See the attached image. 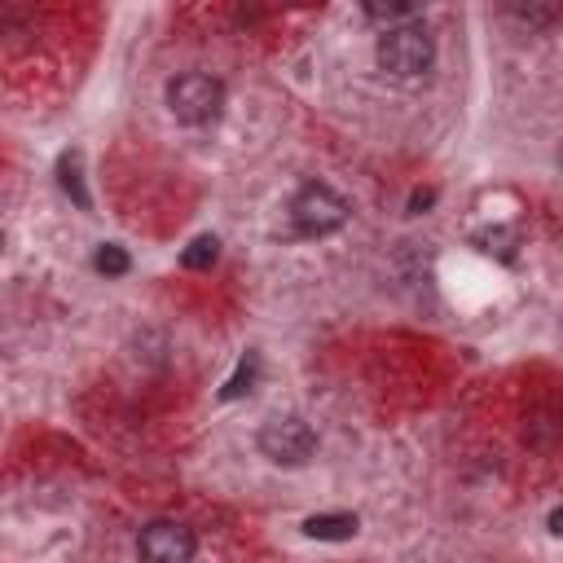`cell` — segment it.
I'll return each mask as SVG.
<instances>
[{
	"label": "cell",
	"instance_id": "cell-7",
	"mask_svg": "<svg viewBox=\"0 0 563 563\" xmlns=\"http://www.w3.org/2000/svg\"><path fill=\"white\" fill-rule=\"evenodd\" d=\"M220 260V238L216 233H202V238H194L185 251H180V264L189 268V273H202V268H211Z\"/></svg>",
	"mask_w": 563,
	"mask_h": 563
},
{
	"label": "cell",
	"instance_id": "cell-11",
	"mask_svg": "<svg viewBox=\"0 0 563 563\" xmlns=\"http://www.w3.org/2000/svg\"><path fill=\"white\" fill-rule=\"evenodd\" d=\"M365 13L378 18V22H387V26H400V22H413L418 18V4H405V0H396V4H365Z\"/></svg>",
	"mask_w": 563,
	"mask_h": 563
},
{
	"label": "cell",
	"instance_id": "cell-13",
	"mask_svg": "<svg viewBox=\"0 0 563 563\" xmlns=\"http://www.w3.org/2000/svg\"><path fill=\"white\" fill-rule=\"evenodd\" d=\"M550 532H554V537H563V506L550 515Z\"/></svg>",
	"mask_w": 563,
	"mask_h": 563
},
{
	"label": "cell",
	"instance_id": "cell-9",
	"mask_svg": "<svg viewBox=\"0 0 563 563\" xmlns=\"http://www.w3.org/2000/svg\"><path fill=\"white\" fill-rule=\"evenodd\" d=\"M92 268H97L101 277H123V273L132 268V260H128V251H123L119 242H101L97 255H92Z\"/></svg>",
	"mask_w": 563,
	"mask_h": 563
},
{
	"label": "cell",
	"instance_id": "cell-5",
	"mask_svg": "<svg viewBox=\"0 0 563 563\" xmlns=\"http://www.w3.org/2000/svg\"><path fill=\"white\" fill-rule=\"evenodd\" d=\"M194 550H198L194 528H185V523H176V519H154V523H145L141 537H136V554H141L145 563H189Z\"/></svg>",
	"mask_w": 563,
	"mask_h": 563
},
{
	"label": "cell",
	"instance_id": "cell-10",
	"mask_svg": "<svg viewBox=\"0 0 563 563\" xmlns=\"http://www.w3.org/2000/svg\"><path fill=\"white\" fill-rule=\"evenodd\" d=\"M57 172H62V189H66V194H70L79 207H88L92 198H88V189H84V180H79V154H62Z\"/></svg>",
	"mask_w": 563,
	"mask_h": 563
},
{
	"label": "cell",
	"instance_id": "cell-8",
	"mask_svg": "<svg viewBox=\"0 0 563 563\" xmlns=\"http://www.w3.org/2000/svg\"><path fill=\"white\" fill-rule=\"evenodd\" d=\"M255 378H260V356H255V352H246V356L238 361L233 378L220 387V400H238V396H246V391L255 387Z\"/></svg>",
	"mask_w": 563,
	"mask_h": 563
},
{
	"label": "cell",
	"instance_id": "cell-3",
	"mask_svg": "<svg viewBox=\"0 0 563 563\" xmlns=\"http://www.w3.org/2000/svg\"><path fill=\"white\" fill-rule=\"evenodd\" d=\"M290 220H295V229H299L303 238H325V233L343 229L347 202H343V194H334L330 185L308 180V185L290 198Z\"/></svg>",
	"mask_w": 563,
	"mask_h": 563
},
{
	"label": "cell",
	"instance_id": "cell-2",
	"mask_svg": "<svg viewBox=\"0 0 563 563\" xmlns=\"http://www.w3.org/2000/svg\"><path fill=\"white\" fill-rule=\"evenodd\" d=\"M167 110L185 123V128H207L220 119L224 110V84L216 75L202 70H185L167 84Z\"/></svg>",
	"mask_w": 563,
	"mask_h": 563
},
{
	"label": "cell",
	"instance_id": "cell-4",
	"mask_svg": "<svg viewBox=\"0 0 563 563\" xmlns=\"http://www.w3.org/2000/svg\"><path fill=\"white\" fill-rule=\"evenodd\" d=\"M260 453L268 462H277V466H303L317 453V431L303 418H295V413L268 418L260 427Z\"/></svg>",
	"mask_w": 563,
	"mask_h": 563
},
{
	"label": "cell",
	"instance_id": "cell-12",
	"mask_svg": "<svg viewBox=\"0 0 563 563\" xmlns=\"http://www.w3.org/2000/svg\"><path fill=\"white\" fill-rule=\"evenodd\" d=\"M435 202V189H418L413 198H409V211H422V207H431Z\"/></svg>",
	"mask_w": 563,
	"mask_h": 563
},
{
	"label": "cell",
	"instance_id": "cell-6",
	"mask_svg": "<svg viewBox=\"0 0 563 563\" xmlns=\"http://www.w3.org/2000/svg\"><path fill=\"white\" fill-rule=\"evenodd\" d=\"M361 532L356 515H308L303 519V537L312 541H352Z\"/></svg>",
	"mask_w": 563,
	"mask_h": 563
},
{
	"label": "cell",
	"instance_id": "cell-1",
	"mask_svg": "<svg viewBox=\"0 0 563 563\" xmlns=\"http://www.w3.org/2000/svg\"><path fill=\"white\" fill-rule=\"evenodd\" d=\"M374 57L387 75L396 79H413V75H427L431 62H435V44L427 35L422 22H400V26H387L374 44Z\"/></svg>",
	"mask_w": 563,
	"mask_h": 563
}]
</instances>
